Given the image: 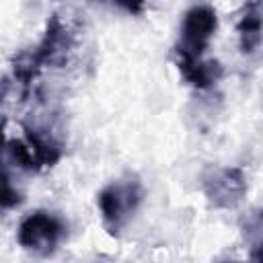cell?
Returning <instances> with one entry per match:
<instances>
[{
  "mask_svg": "<svg viewBox=\"0 0 263 263\" xmlns=\"http://www.w3.org/2000/svg\"><path fill=\"white\" fill-rule=\"evenodd\" d=\"M144 201V185L138 175L127 173L111 183H107L97 193V208L101 214L103 228L117 236L136 216Z\"/></svg>",
  "mask_w": 263,
  "mask_h": 263,
  "instance_id": "1",
  "label": "cell"
},
{
  "mask_svg": "<svg viewBox=\"0 0 263 263\" xmlns=\"http://www.w3.org/2000/svg\"><path fill=\"white\" fill-rule=\"evenodd\" d=\"M72 35L58 14L47 21L45 33L33 51H25L14 60V76L27 86L43 66H60L68 60Z\"/></svg>",
  "mask_w": 263,
  "mask_h": 263,
  "instance_id": "2",
  "label": "cell"
},
{
  "mask_svg": "<svg viewBox=\"0 0 263 263\" xmlns=\"http://www.w3.org/2000/svg\"><path fill=\"white\" fill-rule=\"evenodd\" d=\"M66 230L68 226L58 214L37 210L21 220L16 230V242L33 255L47 257L55 253V249L62 245V240L66 238Z\"/></svg>",
  "mask_w": 263,
  "mask_h": 263,
  "instance_id": "3",
  "label": "cell"
},
{
  "mask_svg": "<svg viewBox=\"0 0 263 263\" xmlns=\"http://www.w3.org/2000/svg\"><path fill=\"white\" fill-rule=\"evenodd\" d=\"M218 31V12L210 4H193L185 10L179 27V43L175 55L185 58H203V51L210 47Z\"/></svg>",
  "mask_w": 263,
  "mask_h": 263,
  "instance_id": "4",
  "label": "cell"
},
{
  "mask_svg": "<svg viewBox=\"0 0 263 263\" xmlns=\"http://www.w3.org/2000/svg\"><path fill=\"white\" fill-rule=\"evenodd\" d=\"M199 181L203 195L218 210H232L247 195V177L240 166H208Z\"/></svg>",
  "mask_w": 263,
  "mask_h": 263,
  "instance_id": "5",
  "label": "cell"
},
{
  "mask_svg": "<svg viewBox=\"0 0 263 263\" xmlns=\"http://www.w3.org/2000/svg\"><path fill=\"white\" fill-rule=\"evenodd\" d=\"M175 64H177L183 80L197 90H205L222 78V66L218 60L175 55Z\"/></svg>",
  "mask_w": 263,
  "mask_h": 263,
  "instance_id": "6",
  "label": "cell"
},
{
  "mask_svg": "<svg viewBox=\"0 0 263 263\" xmlns=\"http://www.w3.org/2000/svg\"><path fill=\"white\" fill-rule=\"evenodd\" d=\"M236 33H238V43L240 51L251 55L259 49L261 45V14H259V2L249 4L247 10L242 12L240 21L236 23Z\"/></svg>",
  "mask_w": 263,
  "mask_h": 263,
  "instance_id": "7",
  "label": "cell"
},
{
  "mask_svg": "<svg viewBox=\"0 0 263 263\" xmlns=\"http://www.w3.org/2000/svg\"><path fill=\"white\" fill-rule=\"evenodd\" d=\"M23 201L21 191L12 185V181L8 179V175L0 173V208L2 210H12Z\"/></svg>",
  "mask_w": 263,
  "mask_h": 263,
  "instance_id": "8",
  "label": "cell"
},
{
  "mask_svg": "<svg viewBox=\"0 0 263 263\" xmlns=\"http://www.w3.org/2000/svg\"><path fill=\"white\" fill-rule=\"evenodd\" d=\"M95 2L109 4V6H113V8L121 10V12H127V14H132V16L144 14L146 4H148V0H95Z\"/></svg>",
  "mask_w": 263,
  "mask_h": 263,
  "instance_id": "9",
  "label": "cell"
},
{
  "mask_svg": "<svg viewBox=\"0 0 263 263\" xmlns=\"http://www.w3.org/2000/svg\"><path fill=\"white\" fill-rule=\"evenodd\" d=\"M4 148H6V138H4V132L0 129V173H2V154H4Z\"/></svg>",
  "mask_w": 263,
  "mask_h": 263,
  "instance_id": "10",
  "label": "cell"
},
{
  "mask_svg": "<svg viewBox=\"0 0 263 263\" xmlns=\"http://www.w3.org/2000/svg\"><path fill=\"white\" fill-rule=\"evenodd\" d=\"M247 2H249V4H257L259 0H247Z\"/></svg>",
  "mask_w": 263,
  "mask_h": 263,
  "instance_id": "11",
  "label": "cell"
}]
</instances>
